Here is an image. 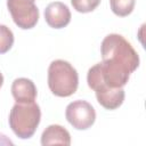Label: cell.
I'll return each instance as SVG.
<instances>
[{
  "mask_svg": "<svg viewBox=\"0 0 146 146\" xmlns=\"http://www.w3.org/2000/svg\"><path fill=\"white\" fill-rule=\"evenodd\" d=\"M103 60L89 68L87 82L89 88L102 83L110 88H123L132 72L139 66V56L130 42L122 35L112 33L104 38Z\"/></svg>",
  "mask_w": 146,
  "mask_h": 146,
  "instance_id": "obj_1",
  "label": "cell"
},
{
  "mask_svg": "<svg viewBox=\"0 0 146 146\" xmlns=\"http://www.w3.org/2000/svg\"><path fill=\"white\" fill-rule=\"evenodd\" d=\"M41 119V111L35 102L16 103L9 113V125L21 139L31 138Z\"/></svg>",
  "mask_w": 146,
  "mask_h": 146,
  "instance_id": "obj_2",
  "label": "cell"
},
{
  "mask_svg": "<svg viewBox=\"0 0 146 146\" xmlns=\"http://www.w3.org/2000/svg\"><path fill=\"white\" fill-rule=\"evenodd\" d=\"M78 84V72L68 62L56 59L50 63L48 68V87L55 96L68 97L76 91Z\"/></svg>",
  "mask_w": 146,
  "mask_h": 146,
  "instance_id": "obj_3",
  "label": "cell"
},
{
  "mask_svg": "<svg viewBox=\"0 0 146 146\" xmlns=\"http://www.w3.org/2000/svg\"><path fill=\"white\" fill-rule=\"evenodd\" d=\"M34 1L35 0H7L8 10L18 27L29 30L36 25L39 21V9Z\"/></svg>",
  "mask_w": 146,
  "mask_h": 146,
  "instance_id": "obj_4",
  "label": "cell"
},
{
  "mask_svg": "<svg viewBox=\"0 0 146 146\" xmlns=\"http://www.w3.org/2000/svg\"><path fill=\"white\" fill-rule=\"evenodd\" d=\"M65 116L73 128L78 130H86L94 124L96 120V112L91 104L79 99L67 105Z\"/></svg>",
  "mask_w": 146,
  "mask_h": 146,
  "instance_id": "obj_5",
  "label": "cell"
},
{
  "mask_svg": "<svg viewBox=\"0 0 146 146\" xmlns=\"http://www.w3.org/2000/svg\"><path fill=\"white\" fill-rule=\"evenodd\" d=\"M91 89L96 94L97 102L106 110H116L122 105L124 100L123 88L114 89L105 84H96Z\"/></svg>",
  "mask_w": 146,
  "mask_h": 146,
  "instance_id": "obj_6",
  "label": "cell"
},
{
  "mask_svg": "<svg viewBox=\"0 0 146 146\" xmlns=\"http://www.w3.org/2000/svg\"><path fill=\"white\" fill-rule=\"evenodd\" d=\"M44 19L50 27L63 29L71 22V11L65 3L55 1L46 7Z\"/></svg>",
  "mask_w": 146,
  "mask_h": 146,
  "instance_id": "obj_7",
  "label": "cell"
},
{
  "mask_svg": "<svg viewBox=\"0 0 146 146\" xmlns=\"http://www.w3.org/2000/svg\"><path fill=\"white\" fill-rule=\"evenodd\" d=\"M11 94L16 103H32L36 98V87L32 80L18 78L11 84Z\"/></svg>",
  "mask_w": 146,
  "mask_h": 146,
  "instance_id": "obj_8",
  "label": "cell"
},
{
  "mask_svg": "<svg viewBox=\"0 0 146 146\" xmlns=\"http://www.w3.org/2000/svg\"><path fill=\"white\" fill-rule=\"evenodd\" d=\"M66 145L68 146L71 144V136L70 132L62 125L58 124H51L48 128L44 129V131L41 135V145L48 146V145Z\"/></svg>",
  "mask_w": 146,
  "mask_h": 146,
  "instance_id": "obj_9",
  "label": "cell"
},
{
  "mask_svg": "<svg viewBox=\"0 0 146 146\" xmlns=\"http://www.w3.org/2000/svg\"><path fill=\"white\" fill-rule=\"evenodd\" d=\"M135 2L136 0H110L112 11L120 17L130 15L133 10Z\"/></svg>",
  "mask_w": 146,
  "mask_h": 146,
  "instance_id": "obj_10",
  "label": "cell"
},
{
  "mask_svg": "<svg viewBox=\"0 0 146 146\" xmlns=\"http://www.w3.org/2000/svg\"><path fill=\"white\" fill-rule=\"evenodd\" d=\"M14 44V34L6 25H0V55L7 52Z\"/></svg>",
  "mask_w": 146,
  "mask_h": 146,
  "instance_id": "obj_11",
  "label": "cell"
},
{
  "mask_svg": "<svg viewBox=\"0 0 146 146\" xmlns=\"http://www.w3.org/2000/svg\"><path fill=\"white\" fill-rule=\"evenodd\" d=\"M71 3L76 11L86 14L95 10L99 6L100 0H71Z\"/></svg>",
  "mask_w": 146,
  "mask_h": 146,
  "instance_id": "obj_12",
  "label": "cell"
},
{
  "mask_svg": "<svg viewBox=\"0 0 146 146\" xmlns=\"http://www.w3.org/2000/svg\"><path fill=\"white\" fill-rule=\"evenodd\" d=\"M2 83H3V76H2V74L0 73V88H1V86H2Z\"/></svg>",
  "mask_w": 146,
  "mask_h": 146,
  "instance_id": "obj_13",
  "label": "cell"
}]
</instances>
